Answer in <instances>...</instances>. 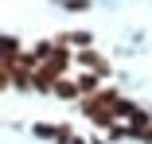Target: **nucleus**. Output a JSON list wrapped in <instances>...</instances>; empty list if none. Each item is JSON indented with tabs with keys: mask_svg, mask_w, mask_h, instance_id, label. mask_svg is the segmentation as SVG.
Instances as JSON below:
<instances>
[{
	"mask_svg": "<svg viewBox=\"0 0 152 144\" xmlns=\"http://www.w3.org/2000/svg\"><path fill=\"white\" fill-rule=\"evenodd\" d=\"M117 101H121L117 90H98V94H90V97L78 101V113H82L86 121L102 125V129H113L117 125Z\"/></svg>",
	"mask_w": 152,
	"mask_h": 144,
	"instance_id": "obj_1",
	"label": "nucleus"
},
{
	"mask_svg": "<svg viewBox=\"0 0 152 144\" xmlns=\"http://www.w3.org/2000/svg\"><path fill=\"white\" fill-rule=\"evenodd\" d=\"M78 63H82L86 70H94V74H102V78H109V63L102 59V55H98L94 47H82V51H78Z\"/></svg>",
	"mask_w": 152,
	"mask_h": 144,
	"instance_id": "obj_2",
	"label": "nucleus"
},
{
	"mask_svg": "<svg viewBox=\"0 0 152 144\" xmlns=\"http://www.w3.org/2000/svg\"><path fill=\"white\" fill-rule=\"evenodd\" d=\"M55 94H58V97H66V101H82V90H78V78H58V86H55Z\"/></svg>",
	"mask_w": 152,
	"mask_h": 144,
	"instance_id": "obj_3",
	"label": "nucleus"
},
{
	"mask_svg": "<svg viewBox=\"0 0 152 144\" xmlns=\"http://www.w3.org/2000/svg\"><path fill=\"white\" fill-rule=\"evenodd\" d=\"M78 90H82V97H90V94H98L102 90V74H78Z\"/></svg>",
	"mask_w": 152,
	"mask_h": 144,
	"instance_id": "obj_4",
	"label": "nucleus"
},
{
	"mask_svg": "<svg viewBox=\"0 0 152 144\" xmlns=\"http://www.w3.org/2000/svg\"><path fill=\"white\" fill-rule=\"evenodd\" d=\"M63 43H70V47H90V43H94V35H90V31H66Z\"/></svg>",
	"mask_w": 152,
	"mask_h": 144,
	"instance_id": "obj_5",
	"label": "nucleus"
},
{
	"mask_svg": "<svg viewBox=\"0 0 152 144\" xmlns=\"http://www.w3.org/2000/svg\"><path fill=\"white\" fill-rule=\"evenodd\" d=\"M55 132H58V125H35V136H43V140H55Z\"/></svg>",
	"mask_w": 152,
	"mask_h": 144,
	"instance_id": "obj_6",
	"label": "nucleus"
},
{
	"mask_svg": "<svg viewBox=\"0 0 152 144\" xmlns=\"http://www.w3.org/2000/svg\"><path fill=\"white\" fill-rule=\"evenodd\" d=\"M66 12H82V8H90V0H58Z\"/></svg>",
	"mask_w": 152,
	"mask_h": 144,
	"instance_id": "obj_7",
	"label": "nucleus"
},
{
	"mask_svg": "<svg viewBox=\"0 0 152 144\" xmlns=\"http://www.w3.org/2000/svg\"><path fill=\"white\" fill-rule=\"evenodd\" d=\"M137 140H140V144H152V121H148V125L137 132Z\"/></svg>",
	"mask_w": 152,
	"mask_h": 144,
	"instance_id": "obj_8",
	"label": "nucleus"
},
{
	"mask_svg": "<svg viewBox=\"0 0 152 144\" xmlns=\"http://www.w3.org/2000/svg\"><path fill=\"white\" fill-rule=\"evenodd\" d=\"M70 144H86V140H78V136H74V140H70Z\"/></svg>",
	"mask_w": 152,
	"mask_h": 144,
	"instance_id": "obj_9",
	"label": "nucleus"
}]
</instances>
